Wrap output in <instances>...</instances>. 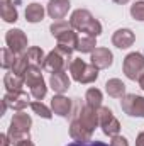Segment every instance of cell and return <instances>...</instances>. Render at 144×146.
Wrapping results in <instances>:
<instances>
[{"instance_id": "1", "label": "cell", "mask_w": 144, "mask_h": 146, "mask_svg": "<svg viewBox=\"0 0 144 146\" xmlns=\"http://www.w3.org/2000/svg\"><path fill=\"white\" fill-rule=\"evenodd\" d=\"M70 24L75 31L78 33H85L87 36L97 37L102 34V24L85 9H78L71 14Z\"/></svg>"}, {"instance_id": "2", "label": "cell", "mask_w": 144, "mask_h": 146, "mask_svg": "<svg viewBox=\"0 0 144 146\" xmlns=\"http://www.w3.org/2000/svg\"><path fill=\"white\" fill-rule=\"evenodd\" d=\"M71 53L73 49L66 48V46H56L44 60V65L42 68L46 72H51V73H56V72H65L66 66H70L73 61L71 58Z\"/></svg>"}, {"instance_id": "3", "label": "cell", "mask_w": 144, "mask_h": 146, "mask_svg": "<svg viewBox=\"0 0 144 146\" xmlns=\"http://www.w3.org/2000/svg\"><path fill=\"white\" fill-rule=\"evenodd\" d=\"M31 124H32V119L29 114L26 112H17L14 114L12 121H10V127H9V138L14 145H17L19 141L22 139H27L29 138V131H31Z\"/></svg>"}, {"instance_id": "4", "label": "cell", "mask_w": 144, "mask_h": 146, "mask_svg": "<svg viewBox=\"0 0 144 146\" xmlns=\"http://www.w3.org/2000/svg\"><path fill=\"white\" fill-rule=\"evenodd\" d=\"M24 80H26L27 87H31V95L36 100H42L46 97L48 87H46V82L42 78L41 68L37 65H29V68L26 70V75H24Z\"/></svg>"}, {"instance_id": "5", "label": "cell", "mask_w": 144, "mask_h": 146, "mask_svg": "<svg viewBox=\"0 0 144 146\" xmlns=\"http://www.w3.org/2000/svg\"><path fill=\"white\" fill-rule=\"evenodd\" d=\"M73 80L78 83H92L98 78V68H95L92 63H85L81 58H73L71 65L68 66Z\"/></svg>"}, {"instance_id": "6", "label": "cell", "mask_w": 144, "mask_h": 146, "mask_svg": "<svg viewBox=\"0 0 144 146\" xmlns=\"http://www.w3.org/2000/svg\"><path fill=\"white\" fill-rule=\"evenodd\" d=\"M124 73L129 80H139L144 73V56L141 53H129L124 58Z\"/></svg>"}, {"instance_id": "7", "label": "cell", "mask_w": 144, "mask_h": 146, "mask_svg": "<svg viewBox=\"0 0 144 146\" xmlns=\"http://www.w3.org/2000/svg\"><path fill=\"white\" fill-rule=\"evenodd\" d=\"M120 107L131 117H144V97L136 94H127L122 97Z\"/></svg>"}, {"instance_id": "8", "label": "cell", "mask_w": 144, "mask_h": 146, "mask_svg": "<svg viewBox=\"0 0 144 146\" xmlns=\"http://www.w3.org/2000/svg\"><path fill=\"white\" fill-rule=\"evenodd\" d=\"M98 119H100V127L105 136H117L120 131V122L115 119L114 112L108 107H100L98 109Z\"/></svg>"}, {"instance_id": "9", "label": "cell", "mask_w": 144, "mask_h": 146, "mask_svg": "<svg viewBox=\"0 0 144 146\" xmlns=\"http://www.w3.org/2000/svg\"><path fill=\"white\" fill-rule=\"evenodd\" d=\"M5 42L14 54H24L27 49V36L20 29H10L5 34Z\"/></svg>"}, {"instance_id": "10", "label": "cell", "mask_w": 144, "mask_h": 146, "mask_svg": "<svg viewBox=\"0 0 144 146\" xmlns=\"http://www.w3.org/2000/svg\"><path fill=\"white\" fill-rule=\"evenodd\" d=\"M75 117H76L81 124H85L88 129H92V131H95V127L100 124V119H98V109H93V107H90L88 104L78 107V109H76V114H75Z\"/></svg>"}, {"instance_id": "11", "label": "cell", "mask_w": 144, "mask_h": 146, "mask_svg": "<svg viewBox=\"0 0 144 146\" xmlns=\"http://www.w3.org/2000/svg\"><path fill=\"white\" fill-rule=\"evenodd\" d=\"M3 100H5V104H7L10 109L17 110V112H20L22 109H26L27 106L32 104V102L29 100V95H27L24 90H20V92H7V94L3 95Z\"/></svg>"}, {"instance_id": "12", "label": "cell", "mask_w": 144, "mask_h": 146, "mask_svg": "<svg viewBox=\"0 0 144 146\" xmlns=\"http://www.w3.org/2000/svg\"><path fill=\"white\" fill-rule=\"evenodd\" d=\"M92 65L98 70H105L108 66H112L114 63V54L108 48H95V51L92 53Z\"/></svg>"}, {"instance_id": "13", "label": "cell", "mask_w": 144, "mask_h": 146, "mask_svg": "<svg viewBox=\"0 0 144 146\" xmlns=\"http://www.w3.org/2000/svg\"><path fill=\"white\" fill-rule=\"evenodd\" d=\"M70 136L78 143H87V141H92L93 131L88 129L85 124H81L76 117H73L71 124H70Z\"/></svg>"}, {"instance_id": "14", "label": "cell", "mask_w": 144, "mask_h": 146, "mask_svg": "<svg viewBox=\"0 0 144 146\" xmlns=\"http://www.w3.org/2000/svg\"><path fill=\"white\" fill-rule=\"evenodd\" d=\"M51 109L54 114H58L61 117H68V115H71L73 104L68 97H65L63 94H58L51 99Z\"/></svg>"}, {"instance_id": "15", "label": "cell", "mask_w": 144, "mask_h": 146, "mask_svg": "<svg viewBox=\"0 0 144 146\" xmlns=\"http://www.w3.org/2000/svg\"><path fill=\"white\" fill-rule=\"evenodd\" d=\"M134 41H136V36H134V33H132L131 29H119V31H115L114 36H112L114 46H117L119 49H127V48H131V46L134 44Z\"/></svg>"}, {"instance_id": "16", "label": "cell", "mask_w": 144, "mask_h": 146, "mask_svg": "<svg viewBox=\"0 0 144 146\" xmlns=\"http://www.w3.org/2000/svg\"><path fill=\"white\" fill-rule=\"evenodd\" d=\"M70 10V0H49L48 3V14L51 19H63Z\"/></svg>"}, {"instance_id": "17", "label": "cell", "mask_w": 144, "mask_h": 146, "mask_svg": "<svg viewBox=\"0 0 144 146\" xmlns=\"http://www.w3.org/2000/svg\"><path fill=\"white\" fill-rule=\"evenodd\" d=\"M49 85H51V88H53L56 94H65V92L70 88V78H68V75L65 72L51 73Z\"/></svg>"}, {"instance_id": "18", "label": "cell", "mask_w": 144, "mask_h": 146, "mask_svg": "<svg viewBox=\"0 0 144 146\" xmlns=\"http://www.w3.org/2000/svg\"><path fill=\"white\" fill-rule=\"evenodd\" d=\"M24 83H26L24 76H19L14 72L5 73V76H3V85H5L7 92H20Z\"/></svg>"}, {"instance_id": "19", "label": "cell", "mask_w": 144, "mask_h": 146, "mask_svg": "<svg viewBox=\"0 0 144 146\" xmlns=\"http://www.w3.org/2000/svg\"><path fill=\"white\" fill-rule=\"evenodd\" d=\"M0 15L5 22H15L19 19L17 9L14 7L12 0H0Z\"/></svg>"}, {"instance_id": "20", "label": "cell", "mask_w": 144, "mask_h": 146, "mask_svg": "<svg viewBox=\"0 0 144 146\" xmlns=\"http://www.w3.org/2000/svg\"><path fill=\"white\" fill-rule=\"evenodd\" d=\"M105 90H107L108 95L114 97V99H122L126 95V85L119 78H110L105 83Z\"/></svg>"}, {"instance_id": "21", "label": "cell", "mask_w": 144, "mask_h": 146, "mask_svg": "<svg viewBox=\"0 0 144 146\" xmlns=\"http://www.w3.org/2000/svg\"><path fill=\"white\" fill-rule=\"evenodd\" d=\"M26 19L31 24L41 22L44 19V7L39 5V3H29L27 9H26Z\"/></svg>"}, {"instance_id": "22", "label": "cell", "mask_w": 144, "mask_h": 146, "mask_svg": "<svg viewBox=\"0 0 144 146\" xmlns=\"http://www.w3.org/2000/svg\"><path fill=\"white\" fill-rule=\"evenodd\" d=\"M56 39H58V44H59V46H66V48H70V49H76L78 41H80V37L76 36V33H75L73 29L63 33V34H59Z\"/></svg>"}, {"instance_id": "23", "label": "cell", "mask_w": 144, "mask_h": 146, "mask_svg": "<svg viewBox=\"0 0 144 146\" xmlns=\"http://www.w3.org/2000/svg\"><path fill=\"white\" fill-rule=\"evenodd\" d=\"M29 56H27V53H24V54H17L15 56V61H14V65H12V72L15 73V75H19V76H24L26 75V70L29 68Z\"/></svg>"}, {"instance_id": "24", "label": "cell", "mask_w": 144, "mask_h": 146, "mask_svg": "<svg viewBox=\"0 0 144 146\" xmlns=\"http://www.w3.org/2000/svg\"><path fill=\"white\" fill-rule=\"evenodd\" d=\"M85 100L90 107L100 109L102 107V92L98 88H88L87 94H85Z\"/></svg>"}, {"instance_id": "25", "label": "cell", "mask_w": 144, "mask_h": 146, "mask_svg": "<svg viewBox=\"0 0 144 146\" xmlns=\"http://www.w3.org/2000/svg\"><path fill=\"white\" fill-rule=\"evenodd\" d=\"M95 48H97V42H95V37H92V36L80 37L78 46H76V49L80 53H93Z\"/></svg>"}, {"instance_id": "26", "label": "cell", "mask_w": 144, "mask_h": 146, "mask_svg": "<svg viewBox=\"0 0 144 146\" xmlns=\"http://www.w3.org/2000/svg\"><path fill=\"white\" fill-rule=\"evenodd\" d=\"M27 56H29V60L32 61V65H44V60H46V56H44V51L41 49V48H37V46H32V48H29L27 49Z\"/></svg>"}, {"instance_id": "27", "label": "cell", "mask_w": 144, "mask_h": 146, "mask_svg": "<svg viewBox=\"0 0 144 146\" xmlns=\"http://www.w3.org/2000/svg\"><path fill=\"white\" fill-rule=\"evenodd\" d=\"M70 29H73L71 24H70V22H65V21L53 22V24H51V27H49V31H51L53 37H58L59 34H63V33H66V31H70Z\"/></svg>"}, {"instance_id": "28", "label": "cell", "mask_w": 144, "mask_h": 146, "mask_svg": "<svg viewBox=\"0 0 144 146\" xmlns=\"http://www.w3.org/2000/svg\"><path fill=\"white\" fill-rule=\"evenodd\" d=\"M31 109L34 110V114H37L39 117H42V119H51L53 117V114H51V110L48 109L41 100H36V102H32L31 104Z\"/></svg>"}, {"instance_id": "29", "label": "cell", "mask_w": 144, "mask_h": 146, "mask_svg": "<svg viewBox=\"0 0 144 146\" xmlns=\"http://www.w3.org/2000/svg\"><path fill=\"white\" fill-rule=\"evenodd\" d=\"M15 56H17V54H14L9 48H3V49H2V61H0L2 68H3V70L12 68V65H14V61H15Z\"/></svg>"}, {"instance_id": "30", "label": "cell", "mask_w": 144, "mask_h": 146, "mask_svg": "<svg viewBox=\"0 0 144 146\" xmlns=\"http://www.w3.org/2000/svg\"><path fill=\"white\" fill-rule=\"evenodd\" d=\"M131 15L136 19V21H144V2H136L132 7H131Z\"/></svg>"}, {"instance_id": "31", "label": "cell", "mask_w": 144, "mask_h": 146, "mask_svg": "<svg viewBox=\"0 0 144 146\" xmlns=\"http://www.w3.org/2000/svg\"><path fill=\"white\" fill-rule=\"evenodd\" d=\"M110 146H129V141H127V139H126L124 136L117 134V136H112Z\"/></svg>"}, {"instance_id": "32", "label": "cell", "mask_w": 144, "mask_h": 146, "mask_svg": "<svg viewBox=\"0 0 144 146\" xmlns=\"http://www.w3.org/2000/svg\"><path fill=\"white\" fill-rule=\"evenodd\" d=\"M68 146H110V145H105V143H102V141H87V143H78V141H75L71 145Z\"/></svg>"}, {"instance_id": "33", "label": "cell", "mask_w": 144, "mask_h": 146, "mask_svg": "<svg viewBox=\"0 0 144 146\" xmlns=\"http://www.w3.org/2000/svg\"><path fill=\"white\" fill-rule=\"evenodd\" d=\"M0 141H2V146H9V143H12L9 134H0Z\"/></svg>"}, {"instance_id": "34", "label": "cell", "mask_w": 144, "mask_h": 146, "mask_svg": "<svg viewBox=\"0 0 144 146\" xmlns=\"http://www.w3.org/2000/svg\"><path fill=\"white\" fill-rule=\"evenodd\" d=\"M15 146H34V143H32V141L27 138V139H22V141H19Z\"/></svg>"}, {"instance_id": "35", "label": "cell", "mask_w": 144, "mask_h": 146, "mask_svg": "<svg viewBox=\"0 0 144 146\" xmlns=\"http://www.w3.org/2000/svg\"><path fill=\"white\" fill-rule=\"evenodd\" d=\"M136 146H144V131L137 136V139H136Z\"/></svg>"}, {"instance_id": "36", "label": "cell", "mask_w": 144, "mask_h": 146, "mask_svg": "<svg viewBox=\"0 0 144 146\" xmlns=\"http://www.w3.org/2000/svg\"><path fill=\"white\" fill-rule=\"evenodd\" d=\"M137 82H139V85H141V88L144 90V73H143V76H141V78H139Z\"/></svg>"}, {"instance_id": "37", "label": "cell", "mask_w": 144, "mask_h": 146, "mask_svg": "<svg viewBox=\"0 0 144 146\" xmlns=\"http://www.w3.org/2000/svg\"><path fill=\"white\" fill-rule=\"evenodd\" d=\"M114 2H115V3H120V5H124V3H127L129 0H114Z\"/></svg>"}]
</instances>
